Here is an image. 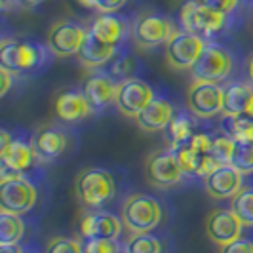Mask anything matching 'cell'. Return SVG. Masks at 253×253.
Returning a JSON list of instances; mask_svg holds the SVG:
<instances>
[{"instance_id":"42","label":"cell","mask_w":253,"mask_h":253,"mask_svg":"<svg viewBox=\"0 0 253 253\" xmlns=\"http://www.w3.org/2000/svg\"><path fill=\"white\" fill-rule=\"evenodd\" d=\"M248 76H250V82L253 84V55L248 59Z\"/></svg>"},{"instance_id":"18","label":"cell","mask_w":253,"mask_h":253,"mask_svg":"<svg viewBox=\"0 0 253 253\" xmlns=\"http://www.w3.org/2000/svg\"><path fill=\"white\" fill-rule=\"evenodd\" d=\"M84 95L89 101L93 111H101L109 103L116 99V91H118V82H114V78L107 73H93L86 78L84 82Z\"/></svg>"},{"instance_id":"8","label":"cell","mask_w":253,"mask_h":253,"mask_svg":"<svg viewBox=\"0 0 253 253\" xmlns=\"http://www.w3.org/2000/svg\"><path fill=\"white\" fill-rule=\"evenodd\" d=\"M145 175L147 181L156 189H169L181 183L185 175L183 168L179 164L177 154L171 149H160L149 154L145 162Z\"/></svg>"},{"instance_id":"28","label":"cell","mask_w":253,"mask_h":253,"mask_svg":"<svg viewBox=\"0 0 253 253\" xmlns=\"http://www.w3.org/2000/svg\"><path fill=\"white\" fill-rule=\"evenodd\" d=\"M124 253H162V244L151 234H131L124 246Z\"/></svg>"},{"instance_id":"13","label":"cell","mask_w":253,"mask_h":253,"mask_svg":"<svg viewBox=\"0 0 253 253\" xmlns=\"http://www.w3.org/2000/svg\"><path fill=\"white\" fill-rule=\"evenodd\" d=\"M35 162H37V154L33 149V143H27L23 139H12L8 145L0 147V164H2L0 181L21 177L23 171H27Z\"/></svg>"},{"instance_id":"32","label":"cell","mask_w":253,"mask_h":253,"mask_svg":"<svg viewBox=\"0 0 253 253\" xmlns=\"http://www.w3.org/2000/svg\"><path fill=\"white\" fill-rule=\"evenodd\" d=\"M44 253H84L82 244L76 238H65V236H53L46 244Z\"/></svg>"},{"instance_id":"30","label":"cell","mask_w":253,"mask_h":253,"mask_svg":"<svg viewBox=\"0 0 253 253\" xmlns=\"http://www.w3.org/2000/svg\"><path fill=\"white\" fill-rule=\"evenodd\" d=\"M175 154H177V160H179V164H181V168H183V171H185V175H198L200 166H202V160L206 154L194 152L189 145L179 147L177 151H175Z\"/></svg>"},{"instance_id":"39","label":"cell","mask_w":253,"mask_h":253,"mask_svg":"<svg viewBox=\"0 0 253 253\" xmlns=\"http://www.w3.org/2000/svg\"><path fill=\"white\" fill-rule=\"evenodd\" d=\"M0 80H2V86H0V95L4 97L8 93V89L12 88V73L4 67H0Z\"/></svg>"},{"instance_id":"7","label":"cell","mask_w":253,"mask_h":253,"mask_svg":"<svg viewBox=\"0 0 253 253\" xmlns=\"http://www.w3.org/2000/svg\"><path fill=\"white\" fill-rule=\"evenodd\" d=\"M230 71H232V53L219 44H208L200 59L190 69L194 82H211V84L227 80Z\"/></svg>"},{"instance_id":"12","label":"cell","mask_w":253,"mask_h":253,"mask_svg":"<svg viewBox=\"0 0 253 253\" xmlns=\"http://www.w3.org/2000/svg\"><path fill=\"white\" fill-rule=\"evenodd\" d=\"M154 99L152 88L141 78H127L118 82V91H116V107L118 111L127 116V118H137L139 113Z\"/></svg>"},{"instance_id":"1","label":"cell","mask_w":253,"mask_h":253,"mask_svg":"<svg viewBox=\"0 0 253 253\" xmlns=\"http://www.w3.org/2000/svg\"><path fill=\"white\" fill-rule=\"evenodd\" d=\"M162 221V206L149 194L133 192L122 204V223L129 234H149Z\"/></svg>"},{"instance_id":"29","label":"cell","mask_w":253,"mask_h":253,"mask_svg":"<svg viewBox=\"0 0 253 253\" xmlns=\"http://www.w3.org/2000/svg\"><path fill=\"white\" fill-rule=\"evenodd\" d=\"M230 166L234 169H238L242 175L253 173V141H250V143H236Z\"/></svg>"},{"instance_id":"40","label":"cell","mask_w":253,"mask_h":253,"mask_svg":"<svg viewBox=\"0 0 253 253\" xmlns=\"http://www.w3.org/2000/svg\"><path fill=\"white\" fill-rule=\"evenodd\" d=\"M17 4H21L19 0H0V8H2V12H10L13 10Z\"/></svg>"},{"instance_id":"9","label":"cell","mask_w":253,"mask_h":253,"mask_svg":"<svg viewBox=\"0 0 253 253\" xmlns=\"http://www.w3.org/2000/svg\"><path fill=\"white\" fill-rule=\"evenodd\" d=\"M37 198V187L25 175L0 181V211L23 215L35 208Z\"/></svg>"},{"instance_id":"35","label":"cell","mask_w":253,"mask_h":253,"mask_svg":"<svg viewBox=\"0 0 253 253\" xmlns=\"http://www.w3.org/2000/svg\"><path fill=\"white\" fill-rule=\"evenodd\" d=\"M133 69H135V59H133L131 55H124V57H120V59L113 65L111 75H113V78H118V80L122 82V80H127V78H133V76H131Z\"/></svg>"},{"instance_id":"10","label":"cell","mask_w":253,"mask_h":253,"mask_svg":"<svg viewBox=\"0 0 253 253\" xmlns=\"http://www.w3.org/2000/svg\"><path fill=\"white\" fill-rule=\"evenodd\" d=\"M187 107L198 118H211L223 114L225 89L211 82H192L187 91Z\"/></svg>"},{"instance_id":"27","label":"cell","mask_w":253,"mask_h":253,"mask_svg":"<svg viewBox=\"0 0 253 253\" xmlns=\"http://www.w3.org/2000/svg\"><path fill=\"white\" fill-rule=\"evenodd\" d=\"M230 210L238 215L244 227H253V187H244L232 198Z\"/></svg>"},{"instance_id":"26","label":"cell","mask_w":253,"mask_h":253,"mask_svg":"<svg viewBox=\"0 0 253 253\" xmlns=\"http://www.w3.org/2000/svg\"><path fill=\"white\" fill-rule=\"evenodd\" d=\"M168 131H169V149L171 151H177L179 147L189 145L190 137L194 135L192 122L189 120V116H185V114L173 116L171 124L168 126Z\"/></svg>"},{"instance_id":"44","label":"cell","mask_w":253,"mask_h":253,"mask_svg":"<svg viewBox=\"0 0 253 253\" xmlns=\"http://www.w3.org/2000/svg\"><path fill=\"white\" fill-rule=\"evenodd\" d=\"M23 253H27V252H23Z\"/></svg>"},{"instance_id":"37","label":"cell","mask_w":253,"mask_h":253,"mask_svg":"<svg viewBox=\"0 0 253 253\" xmlns=\"http://www.w3.org/2000/svg\"><path fill=\"white\" fill-rule=\"evenodd\" d=\"M198 2L208 6V8H211V10L227 13V15H230L240 4V0H198Z\"/></svg>"},{"instance_id":"14","label":"cell","mask_w":253,"mask_h":253,"mask_svg":"<svg viewBox=\"0 0 253 253\" xmlns=\"http://www.w3.org/2000/svg\"><path fill=\"white\" fill-rule=\"evenodd\" d=\"M242 230L244 223L232 210H213L206 219V232L210 240L221 248L240 240Z\"/></svg>"},{"instance_id":"25","label":"cell","mask_w":253,"mask_h":253,"mask_svg":"<svg viewBox=\"0 0 253 253\" xmlns=\"http://www.w3.org/2000/svg\"><path fill=\"white\" fill-rule=\"evenodd\" d=\"M25 234L21 215L0 211V246H17Z\"/></svg>"},{"instance_id":"41","label":"cell","mask_w":253,"mask_h":253,"mask_svg":"<svg viewBox=\"0 0 253 253\" xmlns=\"http://www.w3.org/2000/svg\"><path fill=\"white\" fill-rule=\"evenodd\" d=\"M2 253H23L19 246H2Z\"/></svg>"},{"instance_id":"2","label":"cell","mask_w":253,"mask_h":253,"mask_svg":"<svg viewBox=\"0 0 253 253\" xmlns=\"http://www.w3.org/2000/svg\"><path fill=\"white\" fill-rule=\"evenodd\" d=\"M76 198L86 208H101L116 194L114 177L103 168H86L76 175Z\"/></svg>"},{"instance_id":"6","label":"cell","mask_w":253,"mask_h":253,"mask_svg":"<svg viewBox=\"0 0 253 253\" xmlns=\"http://www.w3.org/2000/svg\"><path fill=\"white\" fill-rule=\"evenodd\" d=\"M208 46V40L187 31H177L166 44V63L173 71L192 69Z\"/></svg>"},{"instance_id":"43","label":"cell","mask_w":253,"mask_h":253,"mask_svg":"<svg viewBox=\"0 0 253 253\" xmlns=\"http://www.w3.org/2000/svg\"><path fill=\"white\" fill-rule=\"evenodd\" d=\"M23 6H38V4H42L44 0H19Z\"/></svg>"},{"instance_id":"21","label":"cell","mask_w":253,"mask_h":253,"mask_svg":"<svg viewBox=\"0 0 253 253\" xmlns=\"http://www.w3.org/2000/svg\"><path fill=\"white\" fill-rule=\"evenodd\" d=\"M116 51H118V46L103 42V40H99L95 35H91L88 31V37L84 40V44H82V48L78 51L76 59L80 61L82 67L93 71V69H99V67L109 63L116 55Z\"/></svg>"},{"instance_id":"5","label":"cell","mask_w":253,"mask_h":253,"mask_svg":"<svg viewBox=\"0 0 253 253\" xmlns=\"http://www.w3.org/2000/svg\"><path fill=\"white\" fill-rule=\"evenodd\" d=\"M175 33L177 31L171 23V19L156 12L139 13L135 23L131 25L133 42L141 50H151L156 46L168 44Z\"/></svg>"},{"instance_id":"3","label":"cell","mask_w":253,"mask_h":253,"mask_svg":"<svg viewBox=\"0 0 253 253\" xmlns=\"http://www.w3.org/2000/svg\"><path fill=\"white\" fill-rule=\"evenodd\" d=\"M179 21L183 25V31L198 35V37L208 40V38L215 37L217 33H221L227 27L228 15L204 6L198 0H187L181 6Z\"/></svg>"},{"instance_id":"16","label":"cell","mask_w":253,"mask_h":253,"mask_svg":"<svg viewBox=\"0 0 253 253\" xmlns=\"http://www.w3.org/2000/svg\"><path fill=\"white\" fill-rule=\"evenodd\" d=\"M33 149L37 154V160L42 164L53 162L59 158L67 149V135L61 127L57 126H42L33 135Z\"/></svg>"},{"instance_id":"38","label":"cell","mask_w":253,"mask_h":253,"mask_svg":"<svg viewBox=\"0 0 253 253\" xmlns=\"http://www.w3.org/2000/svg\"><path fill=\"white\" fill-rule=\"evenodd\" d=\"M221 253H253V242L240 238V240L232 242L228 246H223Z\"/></svg>"},{"instance_id":"11","label":"cell","mask_w":253,"mask_h":253,"mask_svg":"<svg viewBox=\"0 0 253 253\" xmlns=\"http://www.w3.org/2000/svg\"><path fill=\"white\" fill-rule=\"evenodd\" d=\"M86 37H88V31L80 23L63 19V21H57L50 27L46 44L53 55L71 57V55H78Z\"/></svg>"},{"instance_id":"17","label":"cell","mask_w":253,"mask_h":253,"mask_svg":"<svg viewBox=\"0 0 253 253\" xmlns=\"http://www.w3.org/2000/svg\"><path fill=\"white\" fill-rule=\"evenodd\" d=\"M122 219L107 211H89L80 221V234L91 240V238H107V240H118L122 232Z\"/></svg>"},{"instance_id":"22","label":"cell","mask_w":253,"mask_h":253,"mask_svg":"<svg viewBox=\"0 0 253 253\" xmlns=\"http://www.w3.org/2000/svg\"><path fill=\"white\" fill-rule=\"evenodd\" d=\"M89 33L107 42V44H114L118 46L122 40H126L127 33H129V23L126 17L116 15V13H101L89 27Z\"/></svg>"},{"instance_id":"34","label":"cell","mask_w":253,"mask_h":253,"mask_svg":"<svg viewBox=\"0 0 253 253\" xmlns=\"http://www.w3.org/2000/svg\"><path fill=\"white\" fill-rule=\"evenodd\" d=\"M84 8L95 10L99 13H114L122 10L127 4V0H78Z\"/></svg>"},{"instance_id":"31","label":"cell","mask_w":253,"mask_h":253,"mask_svg":"<svg viewBox=\"0 0 253 253\" xmlns=\"http://www.w3.org/2000/svg\"><path fill=\"white\" fill-rule=\"evenodd\" d=\"M234 147H236V141L230 139L228 135H217L213 137V145H211V156L217 158L221 164H230L232 160V154H234Z\"/></svg>"},{"instance_id":"15","label":"cell","mask_w":253,"mask_h":253,"mask_svg":"<svg viewBox=\"0 0 253 253\" xmlns=\"http://www.w3.org/2000/svg\"><path fill=\"white\" fill-rule=\"evenodd\" d=\"M204 187L213 200H232L244 189V175L230 164H223L204 179Z\"/></svg>"},{"instance_id":"20","label":"cell","mask_w":253,"mask_h":253,"mask_svg":"<svg viewBox=\"0 0 253 253\" xmlns=\"http://www.w3.org/2000/svg\"><path fill=\"white\" fill-rule=\"evenodd\" d=\"M173 107L171 103L164 99V97H154L143 111L139 113V116L135 118L137 120V126L147 131V133H154V131H162L166 127L171 124L173 120Z\"/></svg>"},{"instance_id":"19","label":"cell","mask_w":253,"mask_h":253,"mask_svg":"<svg viewBox=\"0 0 253 253\" xmlns=\"http://www.w3.org/2000/svg\"><path fill=\"white\" fill-rule=\"evenodd\" d=\"M53 111H55V116L63 122H78V120H84L86 116H89L93 109L86 99L84 91L67 89L55 97Z\"/></svg>"},{"instance_id":"36","label":"cell","mask_w":253,"mask_h":253,"mask_svg":"<svg viewBox=\"0 0 253 253\" xmlns=\"http://www.w3.org/2000/svg\"><path fill=\"white\" fill-rule=\"evenodd\" d=\"M213 145V137L208 133H194L189 141V147L198 154H210Z\"/></svg>"},{"instance_id":"33","label":"cell","mask_w":253,"mask_h":253,"mask_svg":"<svg viewBox=\"0 0 253 253\" xmlns=\"http://www.w3.org/2000/svg\"><path fill=\"white\" fill-rule=\"evenodd\" d=\"M84 253H122L118 240H107V238H91L82 244Z\"/></svg>"},{"instance_id":"24","label":"cell","mask_w":253,"mask_h":253,"mask_svg":"<svg viewBox=\"0 0 253 253\" xmlns=\"http://www.w3.org/2000/svg\"><path fill=\"white\" fill-rule=\"evenodd\" d=\"M223 133L236 143L253 141V118L252 116H225L223 114Z\"/></svg>"},{"instance_id":"23","label":"cell","mask_w":253,"mask_h":253,"mask_svg":"<svg viewBox=\"0 0 253 253\" xmlns=\"http://www.w3.org/2000/svg\"><path fill=\"white\" fill-rule=\"evenodd\" d=\"M253 105V86L234 82L225 88V116H250Z\"/></svg>"},{"instance_id":"4","label":"cell","mask_w":253,"mask_h":253,"mask_svg":"<svg viewBox=\"0 0 253 253\" xmlns=\"http://www.w3.org/2000/svg\"><path fill=\"white\" fill-rule=\"evenodd\" d=\"M46 59V50L35 42L4 38L0 44V67L8 69L12 75L35 71Z\"/></svg>"}]
</instances>
